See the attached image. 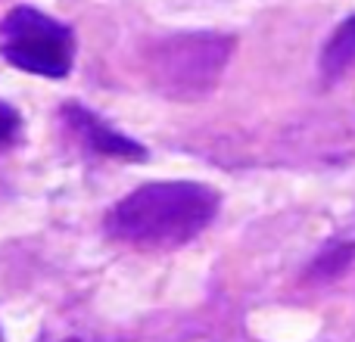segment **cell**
Returning a JSON list of instances; mask_svg holds the SVG:
<instances>
[{"label": "cell", "mask_w": 355, "mask_h": 342, "mask_svg": "<svg viewBox=\"0 0 355 342\" xmlns=\"http://www.w3.org/2000/svg\"><path fill=\"white\" fill-rule=\"evenodd\" d=\"M218 193L196 181H153L110 208L103 227L135 249H178L196 240L218 215Z\"/></svg>", "instance_id": "6da1fadb"}, {"label": "cell", "mask_w": 355, "mask_h": 342, "mask_svg": "<svg viewBox=\"0 0 355 342\" xmlns=\"http://www.w3.org/2000/svg\"><path fill=\"white\" fill-rule=\"evenodd\" d=\"M0 56L41 78H66L75 62V35L37 6H12L0 22Z\"/></svg>", "instance_id": "7a4b0ae2"}, {"label": "cell", "mask_w": 355, "mask_h": 342, "mask_svg": "<svg viewBox=\"0 0 355 342\" xmlns=\"http://www.w3.org/2000/svg\"><path fill=\"white\" fill-rule=\"evenodd\" d=\"M234 44L218 35H184L156 53V81L175 97H193L215 84Z\"/></svg>", "instance_id": "3957f363"}, {"label": "cell", "mask_w": 355, "mask_h": 342, "mask_svg": "<svg viewBox=\"0 0 355 342\" xmlns=\"http://www.w3.org/2000/svg\"><path fill=\"white\" fill-rule=\"evenodd\" d=\"M62 116L72 125V131L100 156H112V159H128V162H144L147 159V147H141L137 141H131L128 134L116 131L112 125H106L100 116H94L87 106L81 103H66Z\"/></svg>", "instance_id": "277c9868"}, {"label": "cell", "mask_w": 355, "mask_h": 342, "mask_svg": "<svg viewBox=\"0 0 355 342\" xmlns=\"http://www.w3.org/2000/svg\"><path fill=\"white\" fill-rule=\"evenodd\" d=\"M355 66V16H349L331 35L324 53H321V72L324 78H340Z\"/></svg>", "instance_id": "5b68a950"}, {"label": "cell", "mask_w": 355, "mask_h": 342, "mask_svg": "<svg viewBox=\"0 0 355 342\" xmlns=\"http://www.w3.org/2000/svg\"><path fill=\"white\" fill-rule=\"evenodd\" d=\"M19 137H22V116L0 100V153L19 143Z\"/></svg>", "instance_id": "8992f818"}, {"label": "cell", "mask_w": 355, "mask_h": 342, "mask_svg": "<svg viewBox=\"0 0 355 342\" xmlns=\"http://www.w3.org/2000/svg\"><path fill=\"white\" fill-rule=\"evenodd\" d=\"M352 246H346V249H334V258H340V262H349V255H352ZM327 258H331V255H321L318 258V264H315V268H318V271H324V274H331V268H327V264H331V262H327Z\"/></svg>", "instance_id": "52a82bcc"}]
</instances>
